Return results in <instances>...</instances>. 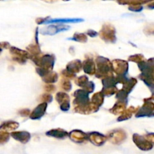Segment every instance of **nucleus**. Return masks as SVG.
Instances as JSON below:
<instances>
[{"mask_svg": "<svg viewBox=\"0 0 154 154\" xmlns=\"http://www.w3.org/2000/svg\"><path fill=\"white\" fill-rule=\"evenodd\" d=\"M96 64V78L104 79L113 75V66L112 63L107 58L103 57H98L95 60Z\"/></svg>", "mask_w": 154, "mask_h": 154, "instance_id": "nucleus-2", "label": "nucleus"}, {"mask_svg": "<svg viewBox=\"0 0 154 154\" xmlns=\"http://www.w3.org/2000/svg\"><path fill=\"white\" fill-rule=\"evenodd\" d=\"M154 112V103L149 101H144L143 106L139 108L138 111L136 113V117H150Z\"/></svg>", "mask_w": 154, "mask_h": 154, "instance_id": "nucleus-9", "label": "nucleus"}, {"mask_svg": "<svg viewBox=\"0 0 154 154\" xmlns=\"http://www.w3.org/2000/svg\"><path fill=\"white\" fill-rule=\"evenodd\" d=\"M146 8L148 9H154V1L153 2H149L146 5Z\"/></svg>", "mask_w": 154, "mask_h": 154, "instance_id": "nucleus-46", "label": "nucleus"}, {"mask_svg": "<svg viewBox=\"0 0 154 154\" xmlns=\"http://www.w3.org/2000/svg\"><path fill=\"white\" fill-rule=\"evenodd\" d=\"M61 74H62V75H63V78H66V79H70V78L72 79V78H75V75L70 73V72H69L68 71H66V69H64V70L62 71Z\"/></svg>", "mask_w": 154, "mask_h": 154, "instance_id": "nucleus-36", "label": "nucleus"}, {"mask_svg": "<svg viewBox=\"0 0 154 154\" xmlns=\"http://www.w3.org/2000/svg\"><path fill=\"white\" fill-rule=\"evenodd\" d=\"M69 40L75 41L80 43H85L88 41V38L84 33H75L72 38H69Z\"/></svg>", "mask_w": 154, "mask_h": 154, "instance_id": "nucleus-29", "label": "nucleus"}, {"mask_svg": "<svg viewBox=\"0 0 154 154\" xmlns=\"http://www.w3.org/2000/svg\"><path fill=\"white\" fill-rule=\"evenodd\" d=\"M144 33L147 35H154V25H149L143 30Z\"/></svg>", "mask_w": 154, "mask_h": 154, "instance_id": "nucleus-37", "label": "nucleus"}, {"mask_svg": "<svg viewBox=\"0 0 154 154\" xmlns=\"http://www.w3.org/2000/svg\"><path fill=\"white\" fill-rule=\"evenodd\" d=\"M88 95V93L83 90H78L74 92L73 96L75 99L73 100V105L75 112L89 114L98 111L99 108L90 102Z\"/></svg>", "mask_w": 154, "mask_h": 154, "instance_id": "nucleus-1", "label": "nucleus"}, {"mask_svg": "<svg viewBox=\"0 0 154 154\" xmlns=\"http://www.w3.org/2000/svg\"><path fill=\"white\" fill-rule=\"evenodd\" d=\"M18 114L21 117H28V116L30 115V111L27 108H25V109H22L19 111Z\"/></svg>", "mask_w": 154, "mask_h": 154, "instance_id": "nucleus-39", "label": "nucleus"}, {"mask_svg": "<svg viewBox=\"0 0 154 154\" xmlns=\"http://www.w3.org/2000/svg\"><path fill=\"white\" fill-rule=\"evenodd\" d=\"M48 104L46 103H40L31 113H30V118L32 120H39L42 118L45 114V111L47 110Z\"/></svg>", "mask_w": 154, "mask_h": 154, "instance_id": "nucleus-14", "label": "nucleus"}, {"mask_svg": "<svg viewBox=\"0 0 154 154\" xmlns=\"http://www.w3.org/2000/svg\"><path fill=\"white\" fill-rule=\"evenodd\" d=\"M55 99L57 100V102H58V104L62 105L63 103H66V102H69V97L66 93H63V92H59L56 94Z\"/></svg>", "mask_w": 154, "mask_h": 154, "instance_id": "nucleus-28", "label": "nucleus"}, {"mask_svg": "<svg viewBox=\"0 0 154 154\" xmlns=\"http://www.w3.org/2000/svg\"><path fill=\"white\" fill-rule=\"evenodd\" d=\"M46 135L57 138V139H64L66 137L69 136V133L62 129H54L48 131L46 132Z\"/></svg>", "mask_w": 154, "mask_h": 154, "instance_id": "nucleus-19", "label": "nucleus"}, {"mask_svg": "<svg viewBox=\"0 0 154 154\" xmlns=\"http://www.w3.org/2000/svg\"><path fill=\"white\" fill-rule=\"evenodd\" d=\"M48 19H49L48 17H45V18L39 17V18H37V19H36V22L37 24H45V23L46 22Z\"/></svg>", "mask_w": 154, "mask_h": 154, "instance_id": "nucleus-43", "label": "nucleus"}, {"mask_svg": "<svg viewBox=\"0 0 154 154\" xmlns=\"http://www.w3.org/2000/svg\"><path fill=\"white\" fill-rule=\"evenodd\" d=\"M145 138L147 139L152 145H154V133H148L145 135Z\"/></svg>", "mask_w": 154, "mask_h": 154, "instance_id": "nucleus-42", "label": "nucleus"}, {"mask_svg": "<svg viewBox=\"0 0 154 154\" xmlns=\"http://www.w3.org/2000/svg\"><path fill=\"white\" fill-rule=\"evenodd\" d=\"M69 108H70V104H69V102H66V103H63L60 105V110L63 111H69Z\"/></svg>", "mask_w": 154, "mask_h": 154, "instance_id": "nucleus-41", "label": "nucleus"}, {"mask_svg": "<svg viewBox=\"0 0 154 154\" xmlns=\"http://www.w3.org/2000/svg\"><path fill=\"white\" fill-rule=\"evenodd\" d=\"M9 51L11 54L12 60L20 64H25L27 59H30V54L26 51H23L15 47H11Z\"/></svg>", "mask_w": 154, "mask_h": 154, "instance_id": "nucleus-5", "label": "nucleus"}, {"mask_svg": "<svg viewBox=\"0 0 154 154\" xmlns=\"http://www.w3.org/2000/svg\"><path fill=\"white\" fill-rule=\"evenodd\" d=\"M11 46L10 45H9L8 42H0V48H1L2 50L3 49V48H5V49H10Z\"/></svg>", "mask_w": 154, "mask_h": 154, "instance_id": "nucleus-44", "label": "nucleus"}, {"mask_svg": "<svg viewBox=\"0 0 154 154\" xmlns=\"http://www.w3.org/2000/svg\"><path fill=\"white\" fill-rule=\"evenodd\" d=\"M107 139L114 144H120L126 139V133L122 129H115L109 132Z\"/></svg>", "mask_w": 154, "mask_h": 154, "instance_id": "nucleus-6", "label": "nucleus"}, {"mask_svg": "<svg viewBox=\"0 0 154 154\" xmlns=\"http://www.w3.org/2000/svg\"><path fill=\"white\" fill-rule=\"evenodd\" d=\"M19 126V123L14 121H5L3 122L0 125V130L3 132H11L17 129Z\"/></svg>", "mask_w": 154, "mask_h": 154, "instance_id": "nucleus-20", "label": "nucleus"}, {"mask_svg": "<svg viewBox=\"0 0 154 154\" xmlns=\"http://www.w3.org/2000/svg\"><path fill=\"white\" fill-rule=\"evenodd\" d=\"M83 19L80 18H62V19H48L45 24H67V23H75L82 22Z\"/></svg>", "mask_w": 154, "mask_h": 154, "instance_id": "nucleus-16", "label": "nucleus"}, {"mask_svg": "<svg viewBox=\"0 0 154 154\" xmlns=\"http://www.w3.org/2000/svg\"><path fill=\"white\" fill-rule=\"evenodd\" d=\"M57 79H58V75H57V74L54 72H50L49 73L47 74L42 78V81L47 84H51L55 83L57 81Z\"/></svg>", "mask_w": 154, "mask_h": 154, "instance_id": "nucleus-26", "label": "nucleus"}, {"mask_svg": "<svg viewBox=\"0 0 154 154\" xmlns=\"http://www.w3.org/2000/svg\"><path fill=\"white\" fill-rule=\"evenodd\" d=\"M118 89L116 87H103L102 90H101V93L104 95V96H111L113 95L116 94L118 93Z\"/></svg>", "mask_w": 154, "mask_h": 154, "instance_id": "nucleus-30", "label": "nucleus"}, {"mask_svg": "<svg viewBox=\"0 0 154 154\" xmlns=\"http://www.w3.org/2000/svg\"><path fill=\"white\" fill-rule=\"evenodd\" d=\"M133 141L135 145L143 151H149L152 150L153 147V145L147 139H146L145 137L137 135L136 133L133 135Z\"/></svg>", "mask_w": 154, "mask_h": 154, "instance_id": "nucleus-7", "label": "nucleus"}, {"mask_svg": "<svg viewBox=\"0 0 154 154\" xmlns=\"http://www.w3.org/2000/svg\"><path fill=\"white\" fill-rule=\"evenodd\" d=\"M45 90H46L48 93H51V92H54L55 91L56 88L53 84H46V85L44 87Z\"/></svg>", "mask_w": 154, "mask_h": 154, "instance_id": "nucleus-40", "label": "nucleus"}, {"mask_svg": "<svg viewBox=\"0 0 154 154\" xmlns=\"http://www.w3.org/2000/svg\"><path fill=\"white\" fill-rule=\"evenodd\" d=\"M143 9L142 5H130L128 6V10L134 12H140Z\"/></svg>", "mask_w": 154, "mask_h": 154, "instance_id": "nucleus-38", "label": "nucleus"}, {"mask_svg": "<svg viewBox=\"0 0 154 154\" xmlns=\"http://www.w3.org/2000/svg\"><path fill=\"white\" fill-rule=\"evenodd\" d=\"M137 82V81L136 78H128V79L127 80L126 82H125V84H123V87H122V89L121 90H122L124 93H125L126 94L128 95L131 91H132L133 88H134V86L136 85Z\"/></svg>", "mask_w": 154, "mask_h": 154, "instance_id": "nucleus-23", "label": "nucleus"}, {"mask_svg": "<svg viewBox=\"0 0 154 154\" xmlns=\"http://www.w3.org/2000/svg\"><path fill=\"white\" fill-rule=\"evenodd\" d=\"M87 34L88 35L90 36V37H91V38L96 37V36L98 35V33H97L96 32L94 31V30H92V29H89V30H88Z\"/></svg>", "mask_w": 154, "mask_h": 154, "instance_id": "nucleus-45", "label": "nucleus"}, {"mask_svg": "<svg viewBox=\"0 0 154 154\" xmlns=\"http://www.w3.org/2000/svg\"><path fill=\"white\" fill-rule=\"evenodd\" d=\"M102 84L103 87H116V84H118V82L116 77L112 75V76H109L107 78L102 79Z\"/></svg>", "mask_w": 154, "mask_h": 154, "instance_id": "nucleus-25", "label": "nucleus"}, {"mask_svg": "<svg viewBox=\"0 0 154 154\" xmlns=\"http://www.w3.org/2000/svg\"><path fill=\"white\" fill-rule=\"evenodd\" d=\"M9 138H10V134L8 132L1 131L0 132V145H3L7 143L9 141Z\"/></svg>", "mask_w": 154, "mask_h": 154, "instance_id": "nucleus-34", "label": "nucleus"}, {"mask_svg": "<svg viewBox=\"0 0 154 154\" xmlns=\"http://www.w3.org/2000/svg\"><path fill=\"white\" fill-rule=\"evenodd\" d=\"M113 71L117 75H126L128 70V62L122 60H115L112 62Z\"/></svg>", "mask_w": 154, "mask_h": 154, "instance_id": "nucleus-8", "label": "nucleus"}, {"mask_svg": "<svg viewBox=\"0 0 154 154\" xmlns=\"http://www.w3.org/2000/svg\"><path fill=\"white\" fill-rule=\"evenodd\" d=\"M104 102V95L101 93V92H98L94 94L91 98V103L97 107H101Z\"/></svg>", "mask_w": 154, "mask_h": 154, "instance_id": "nucleus-27", "label": "nucleus"}, {"mask_svg": "<svg viewBox=\"0 0 154 154\" xmlns=\"http://www.w3.org/2000/svg\"><path fill=\"white\" fill-rule=\"evenodd\" d=\"M70 27L69 26L63 25V24H56V25H51L47 28L43 29L41 30V34L42 35H53L60 32L66 31Z\"/></svg>", "mask_w": 154, "mask_h": 154, "instance_id": "nucleus-10", "label": "nucleus"}, {"mask_svg": "<svg viewBox=\"0 0 154 154\" xmlns=\"http://www.w3.org/2000/svg\"><path fill=\"white\" fill-rule=\"evenodd\" d=\"M82 69L85 73L89 75H95L96 73V64L91 58H88L83 61Z\"/></svg>", "mask_w": 154, "mask_h": 154, "instance_id": "nucleus-15", "label": "nucleus"}, {"mask_svg": "<svg viewBox=\"0 0 154 154\" xmlns=\"http://www.w3.org/2000/svg\"><path fill=\"white\" fill-rule=\"evenodd\" d=\"M75 83H76L79 87H82L83 90H85V91L88 93H92L95 90V84L92 81H89L88 79V77L85 76V75H83V76L77 78Z\"/></svg>", "mask_w": 154, "mask_h": 154, "instance_id": "nucleus-11", "label": "nucleus"}, {"mask_svg": "<svg viewBox=\"0 0 154 154\" xmlns=\"http://www.w3.org/2000/svg\"><path fill=\"white\" fill-rule=\"evenodd\" d=\"M82 69V63L79 60H75L73 61L69 62V63H67L66 67V71L74 74V75L79 73Z\"/></svg>", "mask_w": 154, "mask_h": 154, "instance_id": "nucleus-18", "label": "nucleus"}, {"mask_svg": "<svg viewBox=\"0 0 154 154\" xmlns=\"http://www.w3.org/2000/svg\"><path fill=\"white\" fill-rule=\"evenodd\" d=\"M152 116H154V113H153V114H152Z\"/></svg>", "mask_w": 154, "mask_h": 154, "instance_id": "nucleus-49", "label": "nucleus"}, {"mask_svg": "<svg viewBox=\"0 0 154 154\" xmlns=\"http://www.w3.org/2000/svg\"><path fill=\"white\" fill-rule=\"evenodd\" d=\"M11 136L16 141L22 144H27L30 139V134L26 131H20V132H13L11 133Z\"/></svg>", "mask_w": 154, "mask_h": 154, "instance_id": "nucleus-17", "label": "nucleus"}, {"mask_svg": "<svg viewBox=\"0 0 154 154\" xmlns=\"http://www.w3.org/2000/svg\"><path fill=\"white\" fill-rule=\"evenodd\" d=\"M139 108H140L139 107H137V108H135V107H130V108H128L118 118V121H124V120H127L130 119L132 117L133 114H135V113L138 111Z\"/></svg>", "mask_w": 154, "mask_h": 154, "instance_id": "nucleus-21", "label": "nucleus"}, {"mask_svg": "<svg viewBox=\"0 0 154 154\" xmlns=\"http://www.w3.org/2000/svg\"><path fill=\"white\" fill-rule=\"evenodd\" d=\"M2 50L1 49V48H0V54H1V52H2Z\"/></svg>", "mask_w": 154, "mask_h": 154, "instance_id": "nucleus-48", "label": "nucleus"}, {"mask_svg": "<svg viewBox=\"0 0 154 154\" xmlns=\"http://www.w3.org/2000/svg\"><path fill=\"white\" fill-rule=\"evenodd\" d=\"M69 136L71 140L77 144H82L88 141V133H85L81 130H72L70 133H69Z\"/></svg>", "mask_w": 154, "mask_h": 154, "instance_id": "nucleus-12", "label": "nucleus"}, {"mask_svg": "<svg viewBox=\"0 0 154 154\" xmlns=\"http://www.w3.org/2000/svg\"><path fill=\"white\" fill-rule=\"evenodd\" d=\"M119 4L123 5H141L142 4L148 3L149 2L146 1H137V0H132V1H122V2H117Z\"/></svg>", "mask_w": 154, "mask_h": 154, "instance_id": "nucleus-33", "label": "nucleus"}, {"mask_svg": "<svg viewBox=\"0 0 154 154\" xmlns=\"http://www.w3.org/2000/svg\"><path fill=\"white\" fill-rule=\"evenodd\" d=\"M52 96H51V95L50 94H48V93H45V94H43L42 96H40V98H39V100L42 103H50V102H52Z\"/></svg>", "mask_w": 154, "mask_h": 154, "instance_id": "nucleus-35", "label": "nucleus"}, {"mask_svg": "<svg viewBox=\"0 0 154 154\" xmlns=\"http://www.w3.org/2000/svg\"><path fill=\"white\" fill-rule=\"evenodd\" d=\"M88 140L95 146H102L107 141V137L98 132H92L88 133Z\"/></svg>", "mask_w": 154, "mask_h": 154, "instance_id": "nucleus-13", "label": "nucleus"}, {"mask_svg": "<svg viewBox=\"0 0 154 154\" xmlns=\"http://www.w3.org/2000/svg\"><path fill=\"white\" fill-rule=\"evenodd\" d=\"M101 38L107 43H115L116 42V29L111 24L107 23L103 25L102 29L99 32Z\"/></svg>", "mask_w": 154, "mask_h": 154, "instance_id": "nucleus-4", "label": "nucleus"}, {"mask_svg": "<svg viewBox=\"0 0 154 154\" xmlns=\"http://www.w3.org/2000/svg\"><path fill=\"white\" fill-rule=\"evenodd\" d=\"M128 61L134 62V63L139 64V63H141L143 62L146 61V60H145L144 57L141 55V54H134V55L130 56L128 57Z\"/></svg>", "mask_w": 154, "mask_h": 154, "instance_id": "nucleus-31", "label": "nucleus"}, {"mask_svg": "<svg viewBox=\"0 0 154 154\" xmlns=\"http://www.w3.org/2000/svg\"><path fill=\"white\" fill-rule=\"evenodd\" d=\"M127 102H120V101H118L116 104L114 105V106L110 110V112L112 113L113 114H122L124 111H125V108H126Z\"/></svg>", "mask_w": 154, "mask_h": 154, "instance_id": "nucleus-22", "label": "nucleus"}, {"mask_svg": "<svg viewBox=\"0 0 154 154\" xmlns=\"http://www.w3.org/2000/svg\"><path fill=\"white\" fill-rule=\"evenodd\" d=\"M32 61L38 66V68L51 71L54 68L55 57L51 54H45L39 57H31Z\"/></svg>", "mask_w": 154, "mask_h": 154, "instance_id": "nucleus-3", "label": "nucleus"}, {"mask_svg": "<svg viewBox=\"0 0 154 154\" xmlns=\"http://www.w3.org/2000/svg\"><path fill=\"white\" fill-rule=\"evenodd\" d=\"M27 51L30 54V59L31 57H39L40 54H42L41 52L40 48H39V45L37 44H33V45H29L27 48Z\"/></svg>", "mask_w": 154, "mask_h": 154, "instance_id": "nucleus-24", "label": "nucleus"}, {"mask_svg": "<svg viewBox=\"0 0 154 154\" xmlns=\"http://www.w3.org/2000/svg\"><path fill=\"white\" fill-rule=\"evenodd\" d=\"M148 61H149V60H148ZM149 62H150V61H149ZM150 63H151V62H150ZM152 64H153V63H152ZM152 80H153V81H154V70H153V72H152Z\"/></svg>", "mask_w": 154, "mask_h": 154, "instance_id": "nucleus-47", "label": "nucleus"}, {"mask_svg": "<svg viewBox=\"0 0 154 154\" xmlns=\"http://www.w3.org/2000/svg\"><path fill=\"white\" fill-rule=\"evenodd\" d=\"M60 87H61V88L63 89V90H65V91L66 92H69L70 91L71 89H72V84H71L70 81H69V80L63 78V79H62L61 82H60Z\"/></svg>", "mask_w": 154, "mask_h": 154, "instance_id": "nucleus-32", "label": "nucleus"}]
</instances>
